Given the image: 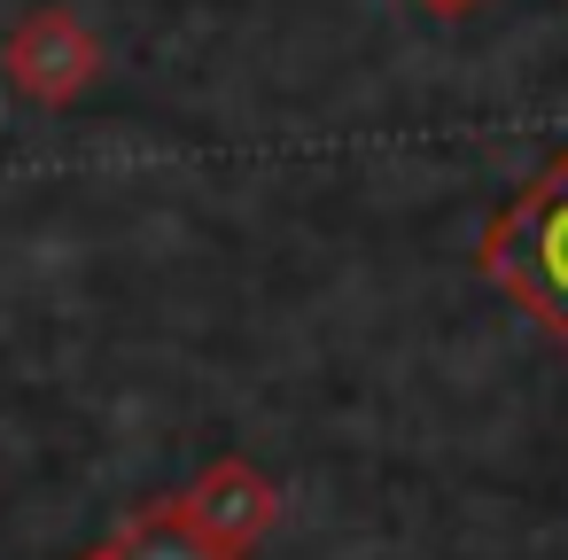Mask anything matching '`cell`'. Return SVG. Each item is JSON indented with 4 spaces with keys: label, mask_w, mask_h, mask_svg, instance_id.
<instances>
[{
    "label": "cell",
    "mask_w": 568,
    "mask_h": 560,
    "mask_svg": "<svg viewBox=\"0 0 568 560\" xmlns=\"http://www.w3.org/2000/svg\"><path fill=\"white\" fill-rule=\"evenodd\" d=\"M475 265L552 343H568V149L490 211V226L475 242Z\"/></svg>",
    "instance_id": "cell-1"
},
{
    "label": "cell",
    "mask_w": 568,
    "mask_h": 560,
    "mask_svg": "<svg viewBox=\"0 0 568 560\" xmlns=\"http://www.w3.org/2000/svg\"><path fill=\"white\" fill-rule=\"evenodd\" d=\"M0 71H9V86L40 110H71L79 94H94L102 79V40L87 17L71 9H32L9 40H0Z\"/></svg>",
    "instance_id": "cell-2"
},
{
    "label": "cell",
    "mask_w": 568,
    "mask_h": 560,
    "mask_svg": "<svg viewBox=\"0 0 568 560\" xmlns=\"http://www.w3.org/2000/svg\"><path fill=\"white\" fill-rule=\"evenodd\" d=\"M180 506H187V521H195L203 537H219V544L242 552V560L281 529V482L257 475L242 451L211 459V467L195 475V490H180Z\"/></svg>",
    "instance_id": "cell-3"
},
{
    "label": "cell",
    "mask_w": 568,
    "mask_h": 560,
    "mask_svg": "<svg viewBox=\"0 0 568 560\" xmlns=\"http://www.w3.org/2000/svg\"><path fill=\"white\" fill-rule=\"evenodd\" d=\"M110 560H242V552H226L219 537H203L180 498H156V506L125 513V529L110 537Z\"/></svg>",
    "instance_id": "cell-4"
},
{
    "label": "cell",
    "mask_w": 568,
    "mask_h": 560,
    "mask_svg": "<svg viewBox=\"0 0 568 560\" xmlns=\"http://www.w3.org/2000/svg\"><path fill=\"white\" fill-rule=\"evenodd\" d=\"M420 9H428V17H475L483 0H420Z\"/></svg>",
    "instance_id": "cell-5"
},
{
    "label": "cell",
    "mask_w": 568,
    "mask_h": 560,
    "mask_svg": "<svg viewBox=\"0 0 568 560\" xmlns=\"http://www.w3.org/2000/svg\"><path fill=\"white\" fill-rule=\"evenodd\" d=\"M87 560H110V544H102V552H87Z\"/></svg>",
    "instance_id": "cell-6"
}]
</instances>
